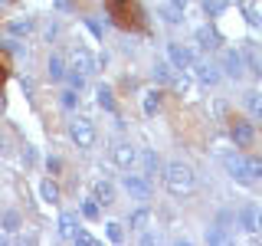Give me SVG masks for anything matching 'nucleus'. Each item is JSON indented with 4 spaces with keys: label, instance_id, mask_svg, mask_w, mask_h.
<instances>
[{
    "label": "nucleus",
    "instance_id": "39",
    "mask_svg": "<svg viewBox=\"0 0 262 246\" xmlns=\"http://www.w3.org/2000/svg\"><path fill=\"white\" fill-rule=\"evenodd\" d=\"M4 76H7V69H4V63H0V82H4Z\"/></svg>",
    "mask_w": 262,
    "mask_h": 246
},
{
    "label": "nucleus",
    "instance_id": "2",
    "mask_svg": "<svg viewBox=\"0 0 262 246\" xmlns=\"http://www.w3.org/2000/svg\"><path fill=\"white\" fill-rule=\"evenodd\" d=\"M105 10L115 16L118 27H141V10L135 0H105Z\"/></svg>",
    "mask_w": 262,
    "mask_h": 246
},
{
    "label": "nucleus",
    "instance_id": "24",
    "mask_svg": "<svg viewBox=\"0 0 262 246\" xmlns=\"http://www.w3.org/2000/svg\"><path fill=\"white\" fill-rule=\"evenodd\" d=\"M39 194H43L46 203H56V200H59V187H56L53 180H43V184H39Z\"/></svg>",
    "mask_w": 262,
    "mask_h": 246
},
{
    "label": "nucleus",
    "instance_id": "22",
    "mask_svg": "<svg viewBox=\"0 0 262 246\" xmlns=\"http://www.w3.org/2000/svg\"><path fill=\"white\" fill-rule=\"evenodd\" d=\"M95 102L102 105L105 112H112V109H115V98H112V89H108V86H98V89H95Z\"/></svg>",
    "mask_w": 262,
    "mask_h": 246
},
{
    "label": "nucleus",
    "instance_id": "29",
    "mask_svg": "<svg viewBox=\"0 0 262 246\" xmlns=\"http://www.w3.org/2000/svg\"><path fill=\"white\" fill-rule=\"evenodd\" d=\"M66 79H69V89H76V92H79L82 86H85V76H82V72H72V69H66Z\"/></svg>",
    "mask_w": 262,
    "mask_h": 246
},
{
    "label": "nucleus",
    "instance_id": "17",
    "mask_svg": "<svg viewBox=\"0 0 262 246\" xmlns=\"http://www.w3.org/2000/svg\"><path fill=\"white\" fill-rule=\"evenodd\" d=\"M147 223H151V210H147V207H138V210L128 217V227H131V230H144Z\"/></svg>",
    "mask_w": 262,
    "mask_h": 246
},
{
    "label": "nucleus",
    "instance_id": "6",
    "mask_svg": "<svg viewBox=\"0 0 262 246\" xmlns=\"http://www.w3.org/2000/svg\"><path fill=\"white\" fill-rule=\"evenodd\" d=\"M223 164H226V171H229L233 180H239V184H252V174H249L246 158H239V154H223Z\"/></svg>",
    "mask_w": 262,
    "mask_h": 246
},
{
    "label": "nucleus",
    "instance_id": "31",
    "mask_svg": "<svg viewBox=\"0 0 262 246\" xmlns=\"http://www.w3.org/2000/svg\"><path fill=\"white\" fill-rule=\"evenodd\" d=\"M105 227H108V240L112 243H121V240H125V230H121V223H105Z\"/></svg>",
    "mask_w": 262,
    "mask_h": 246
},
{
    "label": "nucleus",
    "instance_id": "38",
    "mask_svg": "<svg viewBox=\"0 0 262 246\" xmlns=\"http://www.w3.org/2000/svg\"><path fill=\"white\" fill-rule=\"evenodd\" d=\"M4 145H7V141H4V135H0V154H4V151H7V148H4Z\"/></svg>",
    "mask_w": 262,
    "mask_h": 246
},
{
    "label": "nucleus",
    "instance_id": "32",
    "mask_svg": "<svg viewBox=\"0 0 262 246\" xmlns=\"http://www.w3.org/2000/svg\"><path fill=\"white\" fill-rule=\"evenodd\" d=\"M223 7H226V0H203V10H207L210 16H216Z\"/></svg>",
    "mask_w": 262,
    "mask_h": 246
},
{
    "label": "nucleus",
    "instance_id": "5",
    "mask_svg": "<svg viewBox=\"0 0 262 246\" xmlns=\"http://www.w3.org/2000/svg\"><path fill=\"white\" fill-rule=\"evenodd\" d=\"M138 148L135 145H128V141H121V145H115L112 148V161L118 164V168H125V171H131V168H138Z\"/></svg>",
    "mask_w": 262,
    "mask_h": 246
},
{
    "label": "nucleus",
    "instance_id": "13",
    "mask_svg": "<svg viewBox=\"0 0 262 246\" xmlns=\"http://www.w3.org/2000/svg\"><path fill=\"white\" fill-rule=\"evenodd\" d=\"M92 197L98 200V207H108V203H115V187L108 184V180H95V184H92Z\"/></svg>",
    "mask_w": 262,
    "mask_h": 246
},
{
    "label": "nucleus",
    "instance_id": "40",
    "mask_svg": "<svg viewBox=\"0 0 262 246\" xmlns=\"http://www.w3.org/2000/svg\"><path fill=\"white\" fill-rule=\"evenodd\" d=\"M259 230H262V210H259Z\"/></svg>",
    "mask_w": 262,
    "mask_h": 246
},
{
    "label": "nucleus",
    "instance_id": "8",
    "mask_svg": "<svg viewBox=\"0 0 262 246\" xmlns=\"http://www.w3.org/2000/svg\"><path fill=\"white\" fill-rule=\"evenodd\" d=\"M69 69H72V72H82V76H89V72H95V56L89 53V49L76 46V49H72V56H69Z\"/></svg>",
    "mask_w": 262,
    "mask_h": 246
},
{
    "label": "nucleus",
    "instance_id": "35",
    "mask_svg": "<svg viewBox=\"0 0 262 246\" xmlns=\"http://www.w3.org/2000/svg\"><path fill=\"white\" fill-rule=\"evenodd\" d=\"M46 164H49V171H59V168H62V161H59V158H49Z\"/></svg>",
    "mask_w": 262,
    "mask_h": 246
},
{
    "label": "nucleus",
    "instance_id": "18",
    "mask_svg": "<svg viewBox=\"0 0 262 246\" xmlns=\"http://www.w3.org/2000/svg\"><path fill=\"white\" fill-rule=\"evenodd\" d=\"M138 164L144 168V174H154V171L161 168V158L154 151H141V154H138Z\"/></svg>",
    "mask_w": 262,
    "mask_h": 246
},
{
    "label": "nucleus",
    "instance_id": "19",
    "mask_svg": "<svg viewBox=\"0 0 262 246\" xmlns=\"http://www.w3.org/2000/svg\"><path fill=\"white\" fill-rule=\"evenodd\" d=\"M161 16L170 23V27H177V23H184V10L180 7H174V4H164L161 7Z\"/></svg>",
    "mask_w": 262,
    "mask_h": 246
},
{
    "label": "nucleus",
    "instance_id": "33",
    "mask_svg": "<svg viewBox=\"0 0 262 246\" xmlns=\"http://www.w3.org/2000/svg\"><path fill=\"white\" fill-rule=\"evenodd\" d=\"M62 105H66V109L76 105V89H66V92H62Z\"/></svg>",
    "mask_w": 262,
    "mask_h": 246
},
{
    "label": "nucleus",
    "instance_id": "21",
    "mask_svg": "<svg viewBox=\"0 0 262 246\" xmlns=\"http://www.w3.org/2000/svg\"><path fill=\"white\" fill-rule=\"evenodd\" d=\"M246 109H249V115L262 118V92H259V89H252V92L246 95Z\"/></svg>",
    "mask_w": 262,
    "mask_h": 246
},
{
    "label": "nucleus",
    "instance_id": "25",
    "mask_svg": "<svg viewBox=\"0 0 262 246\" xmlns=\"http://www.w3.org/2000/svg\"><path fill=\"white\" fill-rule=\"evenodd\" d=\"M226 240H229L226 227H220V223H216V227H210V230H207V243H226Z\"/></svg>",
    "mask_w": 262,
    "mask_h": 246
},
{
    "label": "nucleus",
    "instance_id": "36",
    "mask_svg": "<svg viewBox=\"0 0 262 246\" xmlns=\"http://www.w3.org/2000/svg\"><path fill=\"white\" fill-rule=\"evenodd\" d=\"M56 7L59 10H72V0H56Z\"/></svg>",
    "mask_w": 262,
    "mask_h": 246
},
{
    "label": "nucleus",
    "instance_id": "9",
    "mask_svg": "<svg viewBox=\"0 0 262 246\" xmlns=\"http://www.w3.org/2000/svg\"><path fill=\"white\" fill-rule=\"evenodd\" d=\"M190 69L196 72V79H200L203 86H216V82L223 79V72H220V66H213V63H203V59H200V63L193 59V66H190Z\"/></svg>",
    "mask_w": 262,
    "mask_h": 246
},
{
    "label": "nucleus",
    "instance_id": "28",
    "mask_svg": "<svg viewBox=\"0 0 262 246\" xmlns=\"http://www.w3.org/2000/svg\"><path fill=\"white\" fill-rule=\"evenodd\" d=\"M82 217H89V220L98 217V200H95V197H89V200L82 203Z\"/></svg>",
    "mask_w": 262,
    "mask_h": 246
},
{
    "label": "nucleus",
    "instance_id": "16",
    "mask_svg": "<svg viewBox=\"0 0 262 246\" xmlns=\"http://www.w3.org/2000/svg\"><path fill=\"white\" fill-rule=\"evenodd\" d=\"M46 76L53 79V82H62V79H66V66H62L59 56H49V63H46Z\"/></svg>",
    "mask_w": 262,
    "mask_h": 246
},
{
    "label": "nucleus",
    "instance_id": "7",
    "mask_svg": "<svg viewBox=\"0 0 262 246\" xmlns=\"http://www.w3.org/2000/svg\"><path fill=\"white\" fill-rule=\"evenodd\" d=\"M167 63L174 69H190L193 66V49L184 43H167Z\"/></svg>",
    "mask_w": 262,
    "mask_h": 246
},
{
    "label": "nucleus",
    "instance_id": "4",
    "mask_svg": "<svg viewBox=\"0 0 262 246\" xmlns=\"http://www.w3.org/2000/svg\"><path fill=\"white\" fill-rule=\"evenodd\" d=\"M121 184H125L128 194L141 197V200H147V197H151V177H147V174H135V168H131L128 174L121 177Z\"/></svg>",
    "mask_w": 262,
    "mask_h": 246
},
{
    "label": "nucleus",
    "instance_id": "12",
    "mask_svg": "<svg viewBox=\"0 0 262 246\" xmlns=\"http://www.w3.org/2000/svg\"><path fill=\"white\" fill-rule=\"evenodd\" d=\"M79 213H72V210H66L62 217H59V236L62 240H76V233H79Z\"/></svg>",
    "mask_w": 262,
    "mask_h": 246
},
{
    "label": "nucleus",
    "instance_id": "23",
    "mask_svg": "<svg viewBox=\"0 0 262 246\" xmlns=\"http://www.w3.org/2000/svg\"><path fill=\"white\" fill-rule=\"evenodd\" d=\"M141 105H144V112H147V115H154V112L161 109V92H158V89H151V92H144Z\"/></svg>",
    "mask_w": 262,
    "mask_h": 246
},
{
    "label": "nucleus",
    "instance_id": "1",
    "mask_svg": "<svg viewBox=\"0 0 262 246\" xmlns=\"http://www.w3.org/2000/svg\"><path fill=\"white\" fill-rule=\"evenodd\" d=\"M164 184H167V191L174 194V197H187L196 187V174H193L190 164L174 161V164H167V168H164Z\"/></svg>",
    "mask_w": 262,
    "mask_h": 246
},
{
    "label": "nucleus",
    "instance_id": "26",
    "mask_svg": "<svg viewBox=\"0 0 262 246\" xmlns=\"http://www.w3.org/2000/svg\"><path fill=\"white\" fill-rule=\"evenodd\" d=\"M246 164H249V174H252V180L262 177V154H249V158H246Z\"/></svg>",
    "mask_w": 262,
    "mask_h": 246
},
{
    "label": "nucleus",
    "instance_id": "34",
    "mask_svg": "<svg viewBox=\"0 0 262 246\" xmlns=\"http://www.w3.org/2000/svg\"><path fill=\"white\" fill-rule=\"evenodd\" d=\"M23 161H27V164H33V161H36V151H33L30 145H27V151H23Z\"/></svg>",
    "mask_w": 262,
    "mask_h": 246
},
{
    "label": "nucleus",
    "instance_id": "15",
    "mask_svg": "<svg viewBox=\"0 0 262 246\" xmlns=\"http://www.w3.org/2000/svg\"><path fill=\"white\" fill-rule=\"evenodd\" d=\"M196 43H200L203 49H216L220 46V33L213 27H200V30H196Z\"/></svg>",
    "mask_w": 262,
    "mask_h": 246
},
{
    "label": "nucleus",
    "instance_id": "30",
    "mask_svg": "<svg viewBox=\"0 0 262 246\" xmlns=\"http://www.w3.org/2000/svg\"><path fill=\"white\" fill-rule=\"evenodd\" d=\"M16 227H20V213H16V210H7L4 213V230H10V233H13Z\"/></svg>",
    "mask_w": 262,
    "mask_h": 246
},
{
    "label": "nucleus",
    "instance_id": "37",
    "mask_svg": "<svg viewBox=\"0 0 262 246\" xmlns=\"http://www.w3.org/2000/svg\"><path fill=\"white\" fill-rule=\"evenodd\" d=\"M167 4H174V7H180V10H184V7H187V0H167Z\"/></svg>",
    "mask_w": 262,
    "mask_h": 246
},
{
    "label": "nucleus",
    "instance_id": "3",
    "mask_svg": "<svg viewBox=\"0 0 262 246\" xmlns=\"http://www.w3.org/2000/svg\"><path fill=\"white\" fill-rule=\"evenodd\" d=\"M69 138L79 148H92L95 145V125L89 118H82V115H76V118H69Z\"/></svg>",
    "mask_w": 262,
    "mask_h": 246
},
{
    "label": "nucleus",
    "instance_id": "20",
    "mask_svg": "<svg viewBox=\"0 0 262 246\" xmlns=\"http://www.w3.org/2000/svg\"><path fill=\"white\" fill-rule=\"evenodd\" d=\"M151 76H154V82H167V86H170V76H174V66H170V63H154Z\"/></svg>",
    "mask_w": 262,
    "mask_h": 246
},
{
    "label": "nucleus",
    "instance_id": "11",
    "mask_svg": "<svg viewBox=\"0 0 262 246\" xmlns=\"http://www.w3.org/2000/svg\"><path fill=\"white\" fill-rule=\"evenodd\" d=\"M223 69H226V76L243 79V76H246V59H243V53H236V49H226V53H223Z\"/></svg>",
    "mask_w": 262,
    "mask_h": 246
},
{
    "label": "nucleus",
    "instance_id": "14",
    "mask_svg": "<svg viewBox=\"0 0 262 246\" xmlns=\"http://www.w3.org/2000/svg\"><path fill=\"white\" fill-rule=\"evenodd\" d=\"M252 138H256V131H252L249 121H233V141L236 145H249Z\"/></svg>",
    "mask_w": 262,
    "mask_h": 246
},
{
    "label": "nucleus",
    "instance_id": "10",
    "mask_svg": "<svg viewBox=\"0 0 262 246\" xmlns=\"http://www.w3.org/2000/svg\"><path fill=\"white\" fill-rule=\"evenodd\" d=\"M236 220H239V227L246 233H259V207L256 203H243L239 213H236Z\"/></svg>",
    "mask_w": 262,
    "mask_h": 246
},
{
    "label": "nucleus",
    "instance_id": "27",
    "mask_svg": "<svg viewBox=\"0 0 262 246\" xmlns=\"http://www.w3.org/2000/svg\"><path fill=\"white\" fill-rule=\"evenodd\" d=\"M33 30V20L27 16V20H13L10 23V33H16V36H23V33H30Z\"/></svg>",
    "mask_w": 262,
    "mask_h": 246
}]
</instances>
